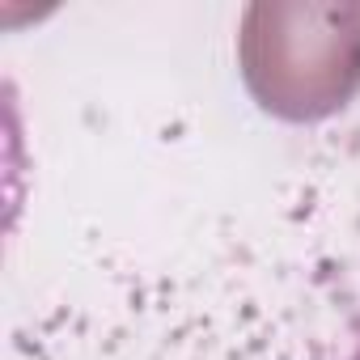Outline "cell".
Returning a JSON list of instances; mask_svg holds the SVG:
<instances>
[{
    "label": "cell",
    "instance_id": "6da1fadb",
    "mask_svg": "<svg viewBox=\"0 0 360 360\" xmlns=\"http://www.w3.org/2000/svg\"><path fill=\"white\" fill-rule=\"evenodd\" d=\"M238 56L246 89L267 115L326 119L360 89V5H250Z\"/></svg>",
    "mask_w": 360,
    "mask_h": 360
}]
</instances>
